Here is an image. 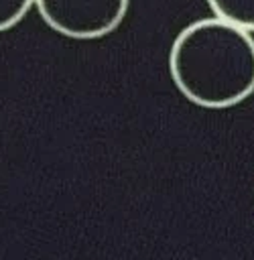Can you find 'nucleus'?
<instances>
[{"instance_id": "nucleus-1", "label": "nucleus", "mask_w": 254, "mask_h": 260, "mask_svg": "<svg viewBox=\"0 0 254 260\" xmlns=\"http://www.w3.org/2000/svg\"><path fill=\"white\" fill-rule=\"evenodd\" d=\"M175 87L195 106L224 110L254 93V37L215 16L199 18L169 51Z\"/></svg>"}, {"instance_id": "nucleus-2", "label": "nucleus", "mask_w": 254, "mask_h": 260, "mask_svg": "<svg viewBox=\"0 0 254 260\" xmlns=\"http://www.w3.org/2000/svg\"><path fill=\"white\" fill-rule=\"evenodd\" d=\"M35 6L55 32L89 41L114 32L124 20L130 0H35Z\"/></svg>"}, {"instance_id": "nucleus-3", "label": "nucleus", "mask_w": 254, "mask_h": 260, "mask_svg": "<svg viewBox=\"0 0 254 260\" xmlns=\"http://www.w3.org/2000/svg\"><path fill=\"white\" fill-rule=\"evenodd\" d=\"M213 16L242 30L254 32V0H205Z\"/></svg>"}, {"instance_id": "nucleus-4", "label": "nucleus", "mask_w": 254, "mask_h": 260, "mask_svg": "<svg viewBox=\"0 0 254 260\" xmlns=\"http://www.w3.org/2000/svg\"><path fill=\"white\" fill-rule=\"evenodd\" d=\"M33 4L35 0H0V32L20 22Z\"/></svg>"}]
</instances>
